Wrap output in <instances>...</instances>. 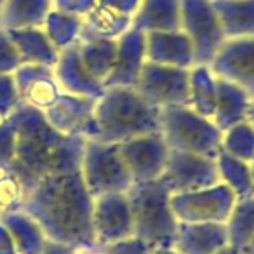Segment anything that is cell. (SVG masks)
Returning <instances> with one entry per match:
<instances>
[{
    "label": "cell",
    "mask_w": 254,
    "mask_h": 254,
    "mask_svg": "<svg viewBox=\"0 0 254 254\" xmlns=\"http://www.w3.org/2000/svg\"><path fill=\"white\" fill-rule=\"evenodd\" d=\"M16 131L12 173L23 185L25 197L51 176L80 171L84 155V136H68L56 131L40 110L19 103L7 117Z\"/></svg>",
    "instance_id": "6da1fadb"
},
{
    "label": "cell",
    "mask_w": 254,
    "mask_h": 254,
    "mask_svg": "<svg viewBox=\"0 0 254 254\" xmlns=\"http://www.w3.org/2000/svg\"><path fill=\"white\" fill-rule=\"evenodd\" d=\"M19 209L39 223L49 240L84 251L98 247L92 225L94 197L80 171L40 181L23 198Z\"/></svg>",
    "instance_id": "7a4b0ae2"
},
{
    "label": "cell",
    "mask_w": 254,
    "mask_h": 254,
    "mask_svg": "<svg viewBox=\"0 0 254 254\" xmlns=\"http://www.w3.org/2000/svg\"><path fill=\"white\" fill-rule=\"evenodd\" d=\"M153 132H160V108L145 101L134 87H105L84 138L120 145Z\"/></svg>",
    "instance_id": "3957f363"
},
{
    "label": "cell",
    "mask_w": 254,
    "mask_h": 254,
    "mask_svg": "<svg viewBox=\"0 0 254 254\" xmlns=\"http://www.w3.org/2000/svg\"><path fill=\"white\" fill-rule=\"evenodd\" d=\"M171 197L173 193L160 178L132 183L127 190L134 223V237L153 249L173 247L176 242L180 221L173 211Z\"/></svg>",
    "instance_id": "277c9868"
},
{
    "label": "cell",
    "mask_w": 254,
    "mask_h": 254,
    "mask_svg": "<svg viewBox=\"0 0 254 254\" xmlns=\"http://www.w3.org/2000/svg\"><path fill=\"white\" fill-rule=\"evenodd\" d=\"M160 134L169 150L216 159L221 152L223 132L212 119L200 115L188 105L160 108Z\"/></svg>",
    "instance_id": "5b68a950"
},
{
    "label": "cell",
    "mask_w": 254,
    "mask_h": 254,
    "mask_svg": "<svg viewBox=\"0 0 254 254\" xmlns=\"http://www.w3.org/2000/svg\"><path fill=\"white\" fill-rule=\"evenodd\" d=\"M80 174L94 198L108 193H127L134 183L124 164L119 145L94 139H85Z\"/></svg>",
    "instance_id": "8992f818"
},
{
    "label": "cell",
    "mask_w": 254,
    "mask_h": 254,
    "mask_svg": "<svg viewBox=\"0 0 254 254\" xmlns=\"http://www.w3.org/2000/svg\"><path fill=\"white\" fill-rule=\"evenodd\" d=\"M181 30L193 46L195 64L209 66L221 46L226 42L211 0H180Z\"/></svg>",
    "instance_id": "52a82bcc"
},
{
    "label": "cell",
    "mask_w": 254,
    "mask_h": 254,
    "mask_svg": "<svg viewBox=\"0 0 254 254\" xmlns=\"http://www.w3.org/2000/svg\"><path fill=\"white\" fill-rule=\"evenodd\" d=\"M235 202V193L225 183L171 197V205L180 223H226Z\"/></svg>",
    "instance_id": "ba28073f"
},
{
    "label": "cell",
    "mask_w": 254,
    "mask_h": 254,
    "mask_svg": "<svg viewBox=\"0 0 254 254\" xmlns=\"http://www.w3.org/2000/svg\"><path fill=\"white\" fill-rule=\"evenodd\" d=\"M191 70V68H190ZM190 70L146 61L136 84V91L155 108L171 105H188Z\"/></svg>",
    "instance_id": "9c48e42d"
},
{
    "label": "cell",
    "mask_w": 254,
    "mask_h": 254,
    "mask_svg": "<svg viewBox=\"0 0 254 254\" xmlns=\"http://www.w3.org/2000/svg\"><path fill=\"white\" fill-rule=\"evenodd\" d=\"M160 180L166 183L173 195L202 190L221 183L216 159L178 150H169Z\"/></svg>",
    "instance_id": "30bf717a"
},
{
    "label": "cell",
    "mask_w": 254,
    "mask_h": 254,
    "mask_svg": "<svg viewBox=\"0 0 254 254\" xmlns=\"http://www.w3.org/2000/svg\"><path fill=\"white\" fill-rule=\"evenodd\" d=\"M119 150L134 183L159 180L162 176L169 155V146L166 145L160 132L120 143Z\"/></svg>",
    "instance_id": "8fae6325"
},
{
    "label": "cell",
    "mask_w": 254,
    "mask_h": 254,
    "mask_svg": "<svg viewBox=\"0 0 254 254\" xmlns=\"http://www.w3.org/2000/svg\"><path fill=\"white\" fill-rule=\"evenodd\" d=\"M209 68L216 77L239 85L254 99V37L228 39Z\"/></svg>",
    "instance_id": "7c38bea8"
},
{
    "label": "cell",
    "mask_w": 254,
    "mask_h": 254,
    "mask_svg": "<svg viewBox=\"0 0 254 254\" xmlns=\"http://www.w3.org/2000/svg\"><path fill=\"white\" fill-rule=\"evenodd\" d=\"M92 225L98 246L134 237V223L127 193H108L96 197Z\"/></svg>",
    "instance_id": "4fadbf2b"
},
{
    "label": "cell",
    "mask_w": 254,
    "mask_h": 254,
    "mask_svg": "<svg viewBox=\"0 0 254 254\" xmlns=\"http://www.w3.org/2000/svg\"><path fill=\"white\" fill-rule=\"evenodd\" d=\"M146 63V35L131 26L117 39V58L103 87H136Z\"/></svg>",
    "instance_id": "5bb4252c"
},
{
    "label": "cell",
    "mask_w": 254,
    "mask_h": 254,
    "mask_svg": "<svg viewBox=\"0 0 254 254\" xmlns=\"http://www.w3.org/2000/svg\"><path fill=\"white\" fill-rule=\"evenodd\" d=\"M14 80L21 103H26L40 112H46L63 92L56 80L54 68L42 64L23 63L14 71Z\"/></svg>",
    "instance_id": "9a60e30c"
},
{
    "label": "cell",
    "mask_w": 254,
    "mask_h": 254,
    "mask_svg": "<svg viewBox=\"0 0 254 254\" xmlns=\"http://www.w3.org/2000/svg\"><path fill=\"white\" fill-rule=\"evenodd\" d=\"M54 75L61 91L68 94L98 99L105 92L101 82L91 77V73L85 70L78 54V42L60 53V60L54 66Z\"/></svg>",
    "instance_id": "2e32d148"
},
{
    "label": "cell",
    "mask_w": 254,
    "mask_h": 254,
    "mask_svg": "<svg viewBox=\"0 0 254 254\" xmlns=\"http://www.w3.org/2000/svg\"><path fill=\"white\" fill-rule=\"evenodd\" d=\"M96 99L61 92L60 98L44 112L47 122L68 136H84L92 119Z\"/></svg>",
    "instance_id": "e0dca14e"
},
{
    "label": "cell",
    "mask_w": 254,
    "mask_h": 254,
    "mask_svg": "<svg viewBox=\"0 0 254 254\" xmlns=\"http://www.w3.org/2000/svg\"><path fill=\"white\" fill-rule=\"evenodd\" d=\"M146 35V61L176 68L195 66L193 46L183 30L178 32H152Z\"/></svg>",
    "instance_id": "ac0fdd59"
},
{
    "label": "cell",
    "mask_w": 254,
    "mask_h": 254,
    "mask_svg": "<svg viewBox=\"0 0 254 254\" xmlns=\"http://www.w3.org/2000/svg\"><path fill=\"white\" fill-rule=\"evenodd\" d=\"M226 246V223H180L173 247L180 254H216Z\"/></svg>",
    "instance_id": "d6986e66"
},
{
    "label": "cell",
    "mask_w": 254,
    "mask_h": 254,
    "mask_svg": "<svg viewBox=\"0 0 254 254\" xmlns=\"http://www.w3.org/2000/svg\"><path fill=\"white\" fill-rule=\"evenodd\" d=\"M216 77V75H214ZM251 98L244 89L225 78L216 77V106L212 122L221 132L247 120Z\"/></svg>",
    "instance_id": "ffe728a7"
},
{
    "label": "cell",
    "mask_w": 254,
    "mask_h": 254,
    "mask_svg": "<svg viewBox=\"0 0 254 254\" xmlns=\"http://www.w3.org/2000/svg\"><path fill=\"white\" fill-rule=\"evenodd\" d=\"M132 28L143 33L181 30L180 0H141L132 18Z\"/></svg>",
    "instance_id": "44dd1931"
},
{
    "label": "cell",
    "mask_w": 254,
    "mask_h": 254,
    "mask_svg": "<svg viewBox=\"0 0 254 254\" xmlns=\"http://www.w3.org/2000/svg\"><path fill=\"white\" fill-rule=\"evenodd\" d=\"M18 51L23 63L42 64L54 68L60 60V51L53 46L42 26L23 30H5Z\"/></svg>",
    "instance_id": "7402d4cb"
},
{
    "label": "cell",
    "mask_w": 254,
    "mask_h": 254,
    "mask_svg": "<svg viewBox=\"0 0 254 254\" xmlns=\"http://www.w3.org/2000/svg\"><path fill=\"white\" fill-rule=\"evenodd\" d=\"M0 223L11 233L18 254H40L47 242V237L40 225L23 212L21 209L0 214Z\"/></svg>",
    "instance_id": "603a6c76"
},
{
    "label": "cell",
    "mask_w": 254,
    "mask_h": 254,
    "mask_svg": "<svg viewBox=\"0 0 254 254\" xmlns=\"http://www.w3.org/2000/svg\"><path fill=\"white\" fill-rule=\"evenodd\" d=\"M53 11V0H4L0 5V28L23 30L42 26Z\"/></svg>",
    "instance_id": "cb8c5ba5"
},
{
    "label": "cell",
    "mask_w": 254,
    "mask_h": 254,
    "mask_svg": "<svg viewBox=\"0 0 254 254\" xmlns=\"http://www.w3.org/2000/svg\"><path fill=\"white\" fill-rule=\"evenodd\" d=\"M228 39L254 37V0H211Z\"/></svg>",
    "instance_id": "d4e9b609"
},
{
    "label": "cell",
    "mask_w": 254,
    "mask_h": 254,
    "mask_svg": "<svg viewBox=\"0 0 254 254\" xmlns=\"http://www.w3.org/2000/svg\"><path fill=\"white\" fill-rule=\"evenodd\" d=\"M132 26V19L103 5H96L84 18L78 40H117Z\"/></svg>",
    "instance_id": "484cf974"
},
{
    "label": "cell",
    "mask_w": 254,
    "mask_h": 254,
    "mask_svg": "<svg viewBox=\"0 0 254 254\" xmlns=\"http://www.w3.org/2000/svg\"><path fill=\"white\" fill-rule=\"evenodd\" d=\"M78 54L91 77L103 84L115 64L117 40H78Z\"/></svg>",
    "instance_id": "4316f807"
},
{
    "label": "cell",
    "mask_w": 254,
    "mask_h": 254,
    "mask_svg": "<svg viewBox=\"0 0 254 254\" xmlns=\"http://www.w3.org/2000/svg\"><path fill=\"white\" fill-rule=\"evenodd\" d=\"M188 106L200 115L212 119L216 106V77L205 64H195L190 70V99Z\"/></svg>",
    "instance_id": "83f0119b"
},
{
    "label": "cell",
    "mask_w": 254,
    "mask_h": 254,
    "mask_svg": "<svg viewBox=\"0 0 254 254\" xmlns=\"http://www.w3.org/2000/svg\"><path fill=\"white\" fill-rule=\"evenodd\" d=\"M219 181L225 183L230 190L235 193L237 200L253 197V173H251V162H244L240 159L219 152L216 157Z\"/></svg>",
    "instance_id": "f1b7e54d"
},
{
    "label": "cell",
    "mask_w": 254,
    "mask_h": 254,
    "mask_svg": "<svg viewBox=\"0 0 254 254\" xmlns=\"http://www.w3.org/2000/svg\"><path fill=\"white\" fill-rule=\"evenodd\" d=\"M226 228H228V246L244 254L254 237V197L240 198L235 202L226 221Z\"/></svg>",
    "instance_id": "f546056e"
},
{
    "label": "cell",
    "mask_w": 254,
    "mask_h": 254,
    "mask_svg": "<svg viewBox=\"0 0 254 254\" xmlns=\"http://www.w3.org/2000/svg\"><path fill=\"white\" fill-rule=\"evenodd\" d=\"M82 25H84V18L68 16L53 9L47 14L42 28L46 32V35L49 37V40L53 42V46L61 53L63 49H66V47L78 42Z\"/></svg>",
    "instance_id": "4dcf8cb0"
},
{
    "label": "cell",
    "mask_w": 254,
    "mask_h": 254,
    "mask_svg": "<svg viewBox=\"0 0 254 254\" xmlns=\"http://www.w3.org/2000/svg\"><path fill=\"white\" fill-rule=\"evenodd\" d=\"M221 152L244 162H251L254 159V127L249 120L237 124L223 132Z\"/></svg>",
    "instance_id": "1f68e13d"
},
{
    "label": "cell",
    "mask_w": 254,
    "mask_h": 254,
    "mask_svg": "<svg viewBox=\"0 0 254 254\" xmlns=\"http://www.w3.org/2000/svg\"><path fill=\"white\" fill-rule=\"evenodd\" d=\"M25 198L23 185L12 173L0 171V212L16 211Z\"/></svg>",
    "instance_id": "d6a6232c"
},
{
    "label": "cell",
    "mask_w": 254,
    "mask_h": 254,
    "mask_svg": "<svg viewBox=\"0 0 254 254\" xmlns=\"http://www.w3.org/2000/svg\"><path fill=\"white\" fill-rule=\"evenodd\" d=\"M21 103L18 87H16L14 73L0 75V119L4 120L14 112Z\"/></svg>",
    "instance_id": "836d02e7"
},
{
    "label": "cell",
    "mask_w": 254,
    "mask_h": 254,
    "mask_svg": "<svg viewBox=\"0 0 254 254\" xmlns=\"http://www.w3.org/2000/svg\"><path fill=\"white\" fill-rule=\"evenodd\" d=\"M16 131L7 119L0 120V171L9 173L14 162Z\"/></svg>",
    "instance_id": "e575fe53"
},
{
    "label": "cell",
    "mask_w": 254,
    "mask_h": 254,
    "mask_svg": "<svg viewBox=\"0 0 254 254\" xmlns=\"http://www.w3.org/2000/svg\"><path fill=\"white\" fill-rule=\"evenodd\" d=\"M23 64L14 44L11 42L7 32L0 28V75L2 73H14Z\"/></svg>",
    "instance_id": "d590c367"
},
{
    "label": "cell",
    "mask_w": 254,
    "mask_h": 254,
    "mask_svg": "<svg viewBox=\"0 0 254 254\" xmlns=\"http://www.w3.org/2000/svg\"><path fill=\"white\" fill-rule=\"evenodd\" d=\"M106 254H152L153 247H150L146 242L136 239V237H129V239L119 240V242L106 244V246H99Z\"/></svg>",
    "instance_id": "8d00e7d4"
},
{
    "label": "cell",
    "mask_w": 254,
    "mask_h": 254,
    "mask_svg": "<svg viewBox=\"0 0 254 254\" xmlns=\"http://www.w3.org/2000/svg\"><path fill=\"white\" fill-rule=\"evenodd\" d=\"M98 5V0H53V9L68 16L85 18Z\"/></svg>",
    "instance_id": "74e56055"
},
{
    "label": "cell",
    "mask_w": 254,
    "mask_h": 254,
    "mask_svg": "<svg viewBox=\"0 0 254 254\" xmlns=\"http://www.w3.org/2000/svg\"><path fill=\"white\" fill-rule=\"evenodd\" d=\"M98 4L132 19L141 5V0H98Z\"/></svg>",
    "instance_id": "f35d334b"
},
{
    "label": "cell",
    "mask_w": 254,
    "mask_h": 254,
    "mask_svg": "<svg viewBox=\"0 0 254 254\" xmlns=\"http://www.w3.org/2000/svg\"><path fill=\"white\" fill-rule=\"evenodd\" d=\"M75 253H77V247L66 246V244H61V242H54V240L47 239L46 246H44L40 254H75Z\"/></svg>",
    "instance_id": "ab89813d"
},
{
    "label": "cell",
    "mask_w": 254,
    "mask_h": 254,
    "mask_svg": "<svg viewBox=\"0 0 254 254\" xmlns=\"http://www.w3.org/2000/svg\"><path fill=\"white\" fill-rule=\"evenodd\" d=\"M0 254H18L11 233L2 223H0Z\"/></svg>",
    "instance_id": "60d3db41"
},
{
    "label": "cell",
    "mask_w": 254,
    "mask_h": 254,
    "mask_svg": "<svg viewBox=\"0 0 254 254\" xmlns=\"http://www.w3.org/2000/svg\"><path fill=\"white\" fill-rule=\"evenodd\" d=\"M152 254H180L174 247H159V249H153Z\"/></svg>",
    "instance_id": "b9f144b4"
},
{
    "label": "cell",
    "mask_w": 254,
    "mask_h": 254,
    "mask_svg": "<svg viewBox=\"0 0 254 254\" xmlns=\"http://www.w3.org/2000/svg\"><path fill=\"white\" fill-rule=\"evenodd\" d=\"M216 254H242V253H239V251H237V249H233V247L226 246V247H223V249H219Z\"/></svg>",
    "instance_id": "7bdbcfd3"
},
{
    "label": "cell",
    "mask_w": 254,
    "mask_h": 254,
    "mask_svg": "<svg viewBox=\"0 0 254 254\" xmlns=\"http://www.w3.org/2000/svg\"><path fill=\"white\" fill-rule=\"evenodd\" d=\"M247 120L253 124L254 127V99H251V105H249V112H247Z\"/></svg>",
    "instance_id": "ee69618b"
},
{
    "label": "cell",
    "mask_w": 254,
    "mask_h": 254,
    "mask_svg": "<svg viewBox=\"0 0 254 254\" xmlns=\"http://www.w3.org/2000/svg\"><path fill=\"white\" fill-rule=\"evenodd\" d=\"M244 254H254V237L253 240L249 242V246L246 247V251H244Z\"/></svg>",
    "instance_id": "f6af8a7d"
},
{
    "label": "cell",
    "mask_w": 254,
    "mask_h": 254,
    "mask_svg": "<svg viewBox=\"0 0 254 254\" xmlns=\"http://www.w3.org/2000/svg\"><path fill=\"white\" fill-rule=\"evenodd\" d=\"M251 173H253V197H254V159L251 160Z\"/></svg>",
    "instance_id": "bcb514c9"
},
{
    "label": "cell",
    "mask_w": 254,
    "mask_h": 254,
    "mask_svg": "<svg viewBox=\"0 0 254 254\" xmlns=\"http://www.w3.org/2000/svg\"><path fill=\"white\" fill-rule=\"evenodd\" d=\"M91 254H106V253L101 249V247L98 246V247H96V249H92V251H91Z\"/></svg>",
    "instance_id": "7dc6e473"
},
{
    "label": "cell",
    "mask_w": 254,
    "mask_h": 254,
    "mask_svg": "<svg viewBox=\"0 0 254 254\" xmlns=\"http://www.w3.org/2000/svg\"><path fill=\"white\" fill-rule=\"evenodd\" d=\"M75 254H91V251H84V249H77Z\"/></svg>",
    "instance_id": "c3c4849f"
},
{
    "label": "cell",
    "mask_w": 254,
    "mask_h": 254,
    "mask_svg": "<svg viewBox=\"0 0 254 254\" xmlns=\"http://www.w3.org/2000/svg\"><path fill=\"white\" fill-rule=\"evenodd\" d=\"M2 4H4V0H0V5H2Z\"/></svg>",
    "instance_id": "681fc988"
},
{
    "label": "cell",
    "mask_w": 254,
    "mask_h": 254,
    "mask_svg": "<svg viewBox=\"0 0 254 254\" xmlns=\"http://www.w3.org/2000/svg\"><path fill=\"white\" fill-rule=\"evenodd\" d=\"M0 214H2V212H0Z\"/></svg>",
    "instance_id": "f907efd6"
},
{
    "label": "cell",
    "mask_w": 254,
    "mask_h": 254,
    "mask_svg": "<svg viewBox=\"0 0 254 254\" xmlns=\"http://www.w3.org/2000/svg\"><path fill=\"white\" fill-rule=\"evenodd\" d=\"M0 120H2V119H0Z\"/></svg>",
    "instance_id": "816d5d0a"
}]
</instances>
